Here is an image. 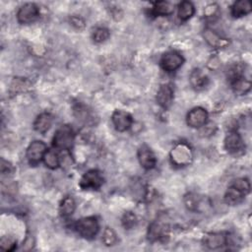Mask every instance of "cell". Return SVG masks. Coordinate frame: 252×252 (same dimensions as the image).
<instances>
[{
  "mask_svg": "<svg viewBox=\"0 0 252 252\" xmlns=\"http://www.w3.org/2000/svg\"><path fill=\"white\" fill-rule=\"evenodd\" d=\"M250 192V183L246 178H237L232 181L228 186L225 195L224 202L227 205L235 206L241 203L245 196Z\"/></svg>",
  "mask_w": 252,
  "mask_h": 252,
  "instance_id": "1",
  "label": "cell"
},
{
  "mask_svg": "<svg viewBox=\"0 0 252 252\" xmlns=\"http://www.w3.org/2000/svg\"><path fill=\"white\" fill-rule=\"evenodd\" d=\"M75 134L71 126L62 125L54 134L52 145L55 149L60 151H68L73 147Z\"/></svg>",
  "mask_w": 252,
  "mask_h": 252,
  "instance_id": "2",
  "label": "cell"
},
{
  "mask_svg": "<svg viewBox=\"0 0 252 252\" xmlns=\"http://www.w3.org/2000/svg\"><path fill=\"white\" fill-rule=\"evenodd\" d=\"M98 221L94 217L83 218L75 223V229L77 233L87 239L94 238L98 232Z\"/></svg>",
  "mask_w": 252,
  "mask_h": 252,
  "instance_id": "3",
  "label": "cell"
},
{
  "mask_svg": "<svg viewBox=\"0 0 252 252\" xmlns=\"http://www.w3.org/2000/svg\"><path fill=\"white\" fill-rule=\"evenodd\" d=\"M103 184V176L97 169L88 170L80 180V187L84 190H97Z\"/></svg>",
  "mask_w": 252,
  "mask_h": 252,
  "instance_id": "4",
  "label": "cell"
},
{
  "mask_svg": "<svg viewBox=\"0 0 252 252\" xmlns=\"http://www.w3.org/2000/svg\"><path fill=\"white\" fill-rule=\"evenodd\" d=\"M184 62L183 57L177 51L170 50L165 52L160 59L161 68L166 72H173L177 70Z\"/></svg>",
  "mask_w": 252,
  "mask_h": 252,
  "instance_id": "5",
  "label": "cell"
},
{
  "mask_svg": "<svg viewBox=\"0 0 252 252\" xmlns=\"http://www.w3.org/2000/svg\"><path fill=\"white\" fill-rule=\"evenodd\" d=\"M39 16L38 7L33 3H27L23 5L17 13V20L20 24H32Z\"/></svg>",
  "mask_w": 252,
  "mask_h": 252,
  "instance_id": "6",
  "label": "cell"
},
{
  "mask_svg": "<svg viewBox=\"0 0 252 252\" xmlns=\"http://www.w3.org/2000/svg\"><path fill=\"white\" fill-rule=\"evenodd\" d=\"M47 151L46 145L41 141H33L27 149V158L31 164H37L43 159Z\"/></svg>",
  "mask_w": 252,
  "mask_h": 252,
  "instance_id": "7",
  "label": "cell"
},
{
  "mask_svg": "<svg viewBox=\"0 0 252 252\" xmlns=\"http://www.w3.org/2000/svg\"><path fill=\"white\" fill-rule=\"evenodd\" d=\"M208 120V112L203 107H195L187 114V124L192 128L203 127Z\"/></svg>",
  "mask_w": 252,
  "mask_h": 252,
  "instance_id": "8",
  "label": "cell"
},
{
  "mask_svg": "<svg viewBox=\"0 0 252 252\" xmlns=\"http://www.w3.org/2000/svg\"><path fill=\"white\" fill-rule=\"evenodd\" d=\"M171 160L177 165H185L191 161L192 154L190 148L184 144L177 145L171 152Z\"/></svg>",
  "mask_w": 252,
  "mask_h": 252,
  "instance_id": "9",
  "label": "cell"
},
{
  "mask_svg": "<svg viewBox=\"0 0 252 252\" xmlns=\"http://www.w3.org/2000/svg\"><path fill=\"white\" fill-rule=\"evenodd\" d=\"M111 120L115 129L119 132H124L128 130L133 123L132 116L128 112L123 110H115L112 113Z\"/></svg>",
  "mask_w": 252,
  "mask_h": 252,
  "instance_id": "10",
  "label": "cell"
},
{
  "mask_svg": "<svg viewBox=\"0 0 252 252\" xmlns=\"http://www.w3.org/2000/svg\"><path fill=\"white\" fill-rule=\"evenodd\" d=\"M168 225L161 221H154L149 226L148 230V238L151 241H160L164 240L165 237L168 236Z\"/></svg>",
  "mask_w": 252,
  "mask_h": 252,
  "instance_id": "11",
  "label": "cell"
},
{
  "mask_svg": "<svg viewBox=\"0 0 252 252\" xmlns=\"http://www.w3.org/2000/svg\"><path fill=\"white\" fill-rule=\"evenodd\" d=\"M173 94L174 91L170 84L161 85L157 93V101L158 105L164 109L169 108L173 101Z\"/></svg>",
  "mask_w": 252,
  "mask_h": 252,
  "instance_id": "12",
  "label": "cell"
},
{
  "mask_svg": "<svg viewBox=\"0 0 252 252\" xmlns=\"http://www.w3.org/2000/svg\"><path fill=\"white\" fill-rule=\"evenodd\" d=\"M224 147L229 154H237L244 148V144L240 134L236 131H230L227 133L224 139Z\"/></svg>",
  "mask_w": 252,
  "mask_h": 252,
  "instance_id": "13",
  "label": "cell"
},
{
  "mask_svg": "<svg viewBox=\"0 0 252 252\" xmlns=\"http://www.w3.org/2000/svg\"><path fill=\"white\" fill-rule=\"evenodd\" d=\"M138 159L140 164L146 169H152L157 163V158L153 151L147 145H142L138 150Z\"/></svg>",
  "mask_w": 252,
  "mask_h": 252,
  "instance_id": "14",
  "label": "cell"
},
{
  "mask_svg": "<svg viewBox=\"0 0 252 252\" xmlns=\"http://www.w3.org/2000/svg\"><path fill=\"white\" fill-rule=\"evenodd\" d=\"M228 236L222 232L207 233L203 238V243L209 249H218L227 244Z\"/></svg>",
  "mask_w": 252,
  "mask_h": 252,
  "instance_id": "15",
  "label": "cell"
},
{
  "mask_svg": "<svg viewBox=\"0 0 252 252\" xmlns=\"http://www.w3.org/2000/svg\"><path fill=\"white\" fill-rule=\"evenodd\" d=\"M204 38L206 39V41L212 46V47H215V48H222V47H225L228 45L229 41L220 36L219 33H217L215 31L211 30V29H205L204 30Z\"/></svg>",
  "mask_w": 252,
  "mask_h": 252,
  "instance_id": "16",
  "label": "cell"
},
{
  "mask_svg": "<svg viewBox=\"0 0 252 252\" xmlns=\"http://www.w3.org/2000/svg\"><path fill=\"white\" fill-rule=\"evenodd\" d=\"M53 122V117L48 112L40 113L33 122V128L36 132L44 134L49 130Z\"/></svg>",
  "mask_w": 252,
  "mask_h": 252,
  "instance_id": "17",
  "label": "cell"
},
{
  "mask_svg": "<svg viewBox=\"0 0 252 252\" xmlns=\"http://www.w3.org/2000/svg\"><path fill=\"white\" fill-rule=\"evenodd\" d=\"M76 209V202L72 196H66L60 203L59 213L62 218H69L73 215Z\"/></svg>",
  "mask_w": 252,
  "mask_h": 252,
  "instance_id": "18",
  "label": "cell"
},
{
  "mask_svg": "<svg viewBox=\"0 0 252 252\" xmlns=\"http://www.w3.org/2000/svg\"><path fill=\"white\" fill-rule=\"evenodd\" d=\"M208 77L199 69L193 70L190 75V83L196 90H202L208 85Z\"/></svg>",
  "mask_w": 252,
  "mask_h": 252,
  "instance_id": "19",
  "label": "cell"
},
{
  "mask_svg": "<svg viewBox=\"0 0 252 252\" xmlns=\"http://www.w3.org/2000/svg\"><path fill=\"white\" fill-rule=\"evenodd\" d=\"M252 10V5L248 0H239L231 7V15L235 18L245 16Z\"/></svg>",
  "mask_w": 252,
  "mask_h": 252,
  "instance_id": "20",
  "label": "cell"
},
{
  "mask_svg": "<svg viewBox=\"0 0 252 252\" xmlns=\"http://www.w3.org/2000/svg\"><path fill=\"white\" fill-rule=\"evenodd\" d=\"M173 6L169 2L158 1L156 2L152 8V14L154 16H168L172 14Z\"/></svg>",
  "mask_w": 252,
  "mask_h": 252,
  "instance_id": "21",
  "label": "cell"
},
{
  "mask_svg": "<svg viewBox=\"0 0 252 252\" xmlns=\"http://www.w3.org/2000/svg\"><path fill=\"white\" fill-rule=\"evenodd\" d=\"M245 66L242 63H233L226 70V78L229 83L234 82L235 80L242 78L244 73Z\"/></svg>",
  "mask_w": 252,
  "mask_h": 252,
  "instance_id": "22",
  "label": "cell"
},
{
  "mask_svg": "<svg viewBox=\"0 0 252 252\" xmlns=\"http://www.w3.org/2000/svg\"><path fill=\"white\" fill-rule=\"evenodd\" d=\"M230 85H231L233 92L239 95L245 94L246 93H248L250 91V88H251L250 81L246 80L244 77L235 80L234 82L230 83Z\"/></svg>",
  "mask_w": 252,
  "mask_h": 252,
  "instance_id": "23",
  "label": "cell"
},
{
  "mask_svg": "<svg viewBox=\"0 0 252 252\" xmlns=\"http://www.w3.org/2000/svg\"><path fill=\"white\" fill-rule=\"evenodd\" d=\"M195 12L193 4L189 1H182L178 5V18L182 21H187L190 19Z\"/></svg>",
  "mask_w": 252,
  "mask_h": 252,
  "instance_id": "24",
  "label": "cell"
},
{
  "mask_svg": "<svg viewBox=\"0 0 252 252\" xmlns=\"http://www.w3.org/2000/svg\"><path fill=\"white\" fill-rule=\"evenodd\" d=\"M184 203L188 210L190 211H199L202 205V198L195 193H188L184 197Z\"/></svg>",
  "mask_w": 252,
  "mask_h": 252,
  "instance_id": "25",
  "label": "cell"
},
{
  "mask_svg": "<svg viewBox=\"0 0 252 252\" xmlns=\"http://www.w3.org/2000/svg\"><path fill=\"white\" fill-rule=\"evenodd\" d=\"M43 160L45 165L51 169L57 168L60 164V158L55 150H47L43 157Z\"/></svg>",
  "mask_w": 252,
  "mask_h": 252,
  "instance_id": "26",
  "label": "cell"
},
{
  "mask_svg": "<svg viewBox=\"0 0 252 252\" xmlns=\"http://www.w3.org/2000/svg\"><path fill=\"white\" fill-rule=\"evenodd\" d=\"M74 114L78 119H80L84 122H88L90 119H92L91 111L88 110L86 105H83L81 103H78L77 105L74 106Z\"/></svg>",
  "mask_w": 252,
  "mask_h": 252,
  "instance_id": "27",
  "label": "cell"
},
{
  "mask_svg": "<svg viewBox=\"0 0 252 252\" xmlns=\"http://www.w3.org/2000/svg\"><path fill=\"white\" fill-rule=\"evenodd\" d=\"M110 35V32L109 31L106 29V28H102V27H99V28H96L94 32H93V39L94 42L96 43H100V42H103L105 41Z\"/></svg>",
  "mask_w": 252,
  "mask_h": 252,
  "instance_id": "28",
  "label": "cell"
},
{
  "mask_svg": "<svg viewBox=\"0 0 252 252\" xmlns=\"http://www.w3.org/2000/svg\"><path fill=\"white\" fill-rule=\"evenodd\" d=\"M121 222L125 229H132L137 224V217L132 212H126L122 217Z\"/></svg>",
  "mask_w": 252,
  "mask_h": 252,
  "instance_id": "29",
  "label": "cell"
},
{
  "mask_svg": "<svg viewBox=\"0 0 252 252\" xmlns=\"http://www.w3.org/2000/svg\"><path fill=\"white\" fill-rule=\"evenodd\" d=\"M102 241L106 246L114 245L117 242V235L115 231L110 227H106L102 234Z\"/></svg>",
  "mask_w": 252,
  "mask_h": 252,
  "instance_id": "30",
  "label": "cell"
},
{
  "mask_svg": "<svg viewBox=\"0 0 252 252\" xmlns=\"http://www.w3.org/2000/svg\"><path fill=\"white\" fill-rule=\"evenodd\" d=\"M17 246V241L11 236H3L0 240V248L4 251H13Z\"/></svg>",
  "mask_w": 252,
  "mask_h": 252,
  "instance_id": "31",
  "label": "cell"
},
{
  "mask_svg": "<svg viewBox=\"0 0 252 252\" xmlns=\"http://www.w3.org/2000/svg\"><path fill=\"white\" fill-rule=\"evenodd\" d=\"M70 23L74 28H76L78 30H82L85 27V21L81 17H78V16H72L70 18Z\"/></svg>",
  "mask_w": 252,
  "mask_h": 252,
  "instance_id": "32",
  "label": "cell"
},
{
  "mask_svg": "<svg viewBox=\"0 0 252 252\" xmlns=\"http://www.w3.org/2000/svg\"><path fill=\"white\" fill-rule=\"evenodd\" d=\"M13 171V166L10 162L6 161L4 158L1 159V173L2 175L10 174Z\"/></svg>",
  "mask_w": 252,
  "mask_h": 252,
  "instance_id": "33",
  "label": "cell"
}]
</instances>
